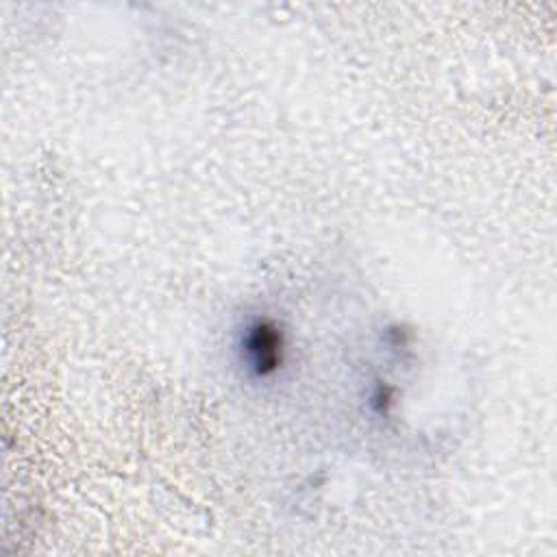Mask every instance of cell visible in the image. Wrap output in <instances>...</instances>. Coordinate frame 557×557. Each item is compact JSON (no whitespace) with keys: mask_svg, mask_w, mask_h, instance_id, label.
Segmentation results:
<instances>
[{"mask_svg":"<svg viewBox=\"0 0 557 557\" xmlns=\"http://www.w3.org/2000/svg\"><path fill=\"white\" fill-rule=\"evenodd\" d=\"M242 350L246 355L250 370L263 376L274 372L276 366L281 363L283 337L270 320H257L246 329L242 339Z\"/></svg>","mask_w":557,"mask_h":557,"instance_id":"1","label":"cell"}]
</instances>
